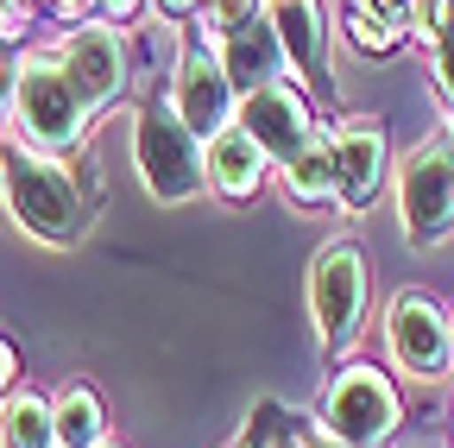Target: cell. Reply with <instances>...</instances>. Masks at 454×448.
Instances as JSON below:
<instances>
[{"mask_svg":"<svg viewBox=\"0 0 454 448\" xmlns=\"http://www.w3.org/2000/svg\"><path fill=\"white\" fill-rule=\"evenodd\" d=\"M411 38L448 44L454 38V0H417V7H411Z\"/></svg>","mask_w":454,"mask_h":448,"instance_id":"d6986e66","label":"cell"},{"mask_svg":"<svg viewBox=\"0 0 454 448\" xmlns=\"http://www.w3.org/2000/svg\"><path fill=\"white\" fill-rule=\"evenodd\" d=\"M0 448H57V429H51V405L20 391V398L0 405Z\"/></svg>","mask_w":454,"mask_h":448,"instance_id":"e0dca14e","label":"cell"},{"mask_svg":"<svg viewBox=\"0 0 454 448\" xmlns=\"http://www.w3.org/2000/svg\"><path fill=\"white\" fill-rule=\"evenodd\" d=\"M265 448H309V442H303L297 429H278V442H265Z\"/></svg>","mask_w":454,"mask_h":448,"instance_id":"4316f807","label":"cell"},{"mask_svg":"<svg viewBox=\"0 0 454 448\" xmlns=\"http://www.w3.org/2000/svg\"><path fill=\"white\" fill-rule=\"evenodd\" d=\"M259 13L278 32L291 76L297 83H322V13H316V0H259Z\"/></svg>","mask_w":454,"mask_h":448,"instance_id":"5bb4252c","label":"cell"},{"mask_svg":"<svg viewBox=\"0 0 454 448\" xmlns=\"http://www.w3.org/2000/svg\"><path fill=\"white\" fill-rule=\"evenodd\" d=\"M0 190H7L20 228L51 240V247H70L89 234V196L76 190V177L64 171L57 158H44L38 145H13L7 158H0Z\"/></svg>","mask_w":454,"mask_h":448,"instance_id":"6da1fadb","label":"cell"},{"mask_svg":"<svg viewBox=\"0 0 454 448\" xmlns=\"http://www.w3.org/2000/svg\"><path fill=\"white\" fill-rule=\"evenodd\" d=\"M328 139H334V202L366 215L385 190V127H379V114H348Z\"/></svg>","mask_w":454,"mask_h":448,"instance_id":"9c48e42d","label":"cell"},{"mask_svg":"<svg viewBox=\"0 0 454 448\" xmlns=\"http://www.w3.org/2000/svg\"><path fill=\"white\" fill-rule=\"evenodd\" d=\"M448 328H454V316H448Z\"/></svg>","mask_w":454,"mask_h":448,"instance_id":"1f68e13d","label":"cell"},{"mask_svg":"<svg viewBox=\"0 0 454 448\" xmlns=\"http://www.w3.org/2000/svg\"><path fill=\"white\" fill-rule=\"evenodd\" d=\"M101 7H107V20H133L139 0H101Z\"/></svg>","mask_w":454,"mask_h":448,"instance_id":"d4e9b609","label":"cell"},{"mask_svg":"<svg viewBox=\"0 0 454 448\" xmlns=\"http://www.w3.org/2000/svg\"><path fill=\"white\" fill-rule=\"evenodd\" d=\"M215 64L227 70L234 95L265 89V83H278V70H291V64H284V44H278V32L265 26V13H247V20H234V26H227V38H221V51H215Z\"/></svg>","mask_w":454,"mask_h":448,"instance_id":"7c38bea8","label":"cell"},{"mask_svg":"<svg viewBox=\"0 0 454 448\" xmlns=\"http://www.w3.org/2000/svg\"><path fill=\"white\" fill-rule=\"evenodd\" d=\"M397 423H404V398L379 366H348L322 391V436L340 448H385Z\"/></svg>","mask_w":454,"mask_h":448,"instance_id":"7a4b0ae2","label":"cell"},{"mask_svg":"<svg viewBox=\"0 0 454 448\" xmlns=\"http://www.w3.org/2000/svg\"><path fill=\"white\" fill-rule=\"evenodd\" d=\"M340 26H348V44L360 51V58H391V51H397V44L411 38L404 26H385V20H366V13H354V7H348V20H340Z\"/></svg>","mask_w":454,"mask_h":448,"instance_id":"ac0fdd59","label":"cell"},{"mask_svg":"<svg viewBox=\"0 0 454 448\" xmlns=\"http://www.w3.org/2000/svg\"><path fill=\"white\" fill-rule=\"evenodd\" d=\"M95 448H114V442H95Z\"/></svg>","mask_w":454,"mask_h":448,"instance_id":"f546056e","label":"cell"},{"mask_svg":"<svg viewBox=\"0 0 454 448\" xmlns=\"http://www.w3.org/2000/svg\"><path fill=\"white\" fill-rule=\"evenodd\" d=\"M397 215H404L411 247H442L454 234V145H448V133L411 145V158L397 164Z\"/></svg>","mask_w":454,"mask_h":448,"instance_id":"3957f363","label":"cell"},{"mask_svg":"<svg viewBox=\"0 0 454 448\" xmlns=\"http://www.w3.org/2000/svg\"><path fill=\"white\" fill-rule=\"evenodd\" d=\"M435 89H442V101L454 107V38L435 44Z\"/></svg>","mask_w":454,"mask_h":448,"instance_id":"44dd1931","label":"cell"},{"mask_svg":"<svg viewBox=\"0 0 454 448\" xmlns=\"http://www.w3.org/2000/svg\"><path fill=\"white\" fill-rule=\"evenodd\" d=\"M309 310H316V328H322V348L340 354L360 334V316H366V259L354 240H334L316 253L309 265Z\"/></svg>","mask_w":454,"mask_h":448,"instance_id":"52a82bcc","label":"cell"},{"mask_svg":"<svg viewBox=\"0 0 454 448\" xmlns=\"http://www.w3.org/2000/svg\"><path fill=\"white\" fill-rule=\"evenodd\" d=\"M133 152H139V177L158 202H190L208 177H202V139L177 121V107H145L133 127Z\"/></svg>","mask_w":454,"mask_h":448,"instance_id":"5b68a950","label":"cell"},{"mask_svg":"<svg viewBox=\"0 0 454 448\" xmlns=\"http://www.w3.org/2000/svg\"><path fill=\"white\" fill-rule=\"evenodd\" d=\"M51 429H57V448H95V442H107L101 398L89 385H64V391H57V405H51Z\"/></svg>","mask_w":454,"mask_h":448,"instance_id":"2e32d148","label":"cell"},{"mask_svg":"<svg viewBox=\"0 0 454 448\" xmlns=\"http://www.w3.org/2000/svg\"><path fill=\"white\" fill-rule=\"evenodd\" d=\"M152 7H158V13H164V20H170V26H177V20H184V13H190V0H152Z\"/></svg>","mask_w":454,"mask_h":448,"instance_id":"cb8c5ba5","label":"cell"},{"mask_svg":"<svg viewBox=\"0 0 454 448\" xmlns=\"http://www.w3.org/2000/svg\"><path fill=\"white\" fill-rule=\"evenodd\" d=\"M385 342H391V366L423 379V385L454 373V328H448V316H442V303L429 291H397L391 297Z\"/></svg>","mask_w":454,"mask_h":448,"instance_id":"8992f818","label":"cell"},{"mask_svg":"<svg viewBox=\"0 0 454 448\" xmlns=\"http://www.w3.org/2000/svg\"><path fill=\"white\" fill-rule=\"evenodd\" d=\"M0 38H20V13L13 7H0Z\"/></svg>","mask_w":454,"mask_h":448,"instance_id":"484cf974","label":"cell"},{"mask_svg":"<svg viewBox=\"0 0 454 448\" xmlns=\"http://www.w3.org/2000/svg\"><path fill=\"white\" fill-rule=\"evenodd\" d=\"M170 107H177V121L196 133V139H215L234 127V83H227V70L215 58H202V51H190V58L177 64V89H170Z\"/></svg>","mask_w":454,"mask_h":448,"instance_id":"8fae6325","label":"cell"},{"mask_svg":"<svg viewBox=\"0 0 454 448\" xmlns=\"http://www.w3.org/2000/svg\"><path fill=\"white\" fill-rule=\"evenodd\" d=\"M44 7H51L57 20H82V13L95 7V0H44Z\"/></svg>","mask_w":454,"mask_h":448,"instance_id":"7402d4cb","label":"cell"},{"mask_svg":"<svg viewBox=\"0 0 454 448\" xmlns=\"http://www.w3.org/2000/svg\"><path fill=\"white\" fill-rule=\"evenodd\" d=\"M448 145H454V121H448Z\"/></svg>","mask_w":454,"mask_h":448,"instance_id":"f1b7e54d","label":"cell"},{"mask_svg":"<svg viewBox=\"0 0 454 448\" xmlns=\"http://www.w3.org/2000/svg\"><path fill=\"white\" fill-rule=\"evenodd\" d=\"M13 373H20V354H13L7 342H0V391H7V385H13Z\"/></svg>","mask_w":454,"mask_h":448,"instance_id":"603a6c76","label":"cell"},{"mask_svg":"<svg viewBox=\"0 0 454 448\" xmlns=\"http://www.w3.org/2000/svg\"><path fill=\"white\" fill-rule=\"evenodd\" d=\"M309 448H340V442H328V436H316V442H309Z\"/></svg>","mask_w":454,"mask_h":448,"instance_id":"83f0119b","label":"cell"},{"mask_svg":"<svg viewBox=\"0 0 454 448\" xmlns=\"http://www.w3.org/2000/svg\"><path fill=\"white\" fill-rule=\"evenodd\" d=\"M284 190H291V202H303V208L334 202V139L328 133L309 139L291 164H284Z\"/></svg>","mask_w":454,"mask_h":448,"instance_id":"9a60e30c","label":"cell"},{"mask_svg":"<svg viewBox=\"0 0 454 448\" xmlns=\"http://www.w3.org/2000/svg\"><path fill=\"white\" fill-rule=\"evenodd\" d=\"M354 13H366V20H385V26H404L411 32V7L417 0H348Z\"/></svg>","mask_w":454,"mask_h":448,"instance_id":"ffe728a7","label":"cell"},{"mask_svg":"<svg viewBox=\"0 0 454 448\" xmlns=\"http://www.w3.org/2000/svg\"><path fill=\"white\" fill-rule=\"evenodd\" d=\"M57 64H64L70 89L95 114V107H107L114 95H121V83H127V38L114 26H76L64 38V51H57Z\"/></svg>","mask_w":454,"mask_h":448,"instance_id":"30bf717a","label":"cell"},{"mask_svg":"<svg viewBox=\"0 0 454 448\" xmlns=\"http://www.w3.org/2000/svg\"><path fill=\"white\" fill-rule=\"evenodd\" d=\"M13 114H20V133H26V145H82V133H89V107H82V95L70 89V76H64V64L57 58H32V64H20V76H13Z\"/></svg>","mask_w":454,"mask_h":448,"instance_id":"277c9868","label":"cell"},{"mask_svg":"<svg viewBox=\"0 0 454 448\" xmlns=\"http://www.w3.org/2000/svg\"><path fill=\"white\" fill-rule=\"evenodd\" d=\"M202 177H208L215 196L247 202V196H259V184H265V152H259L240 127H227V133L202 139Z\"/></svg>","mask_w":454,"mask_h":448,"instance_id":"4fadbf2b","label":"cell"},{"mask_svg":"<svg viewBox=\"0 0 454 448\" xmlns=\"http://www.w3.org/2000/svg\"><path fill=\"white\" fill-rule=\"evenodd\" d=\"M234 448H253V442H234Z\"/></svg>","mask_w":454,"mask_h":448,"instance_id":"4dcf8cb0","label":"cell"},{"mask_svg":"<svg viewBox=\"0 0 454 448\" xmlns=\"http://www.w3.org/2000/svg\"><path fill=\"white\" fill-rule=\"evenodd\" d=\"M234 121H240V133H247L265 158H278V164H291L309 139H322V133H316V114H309V101H303V89H291V83L247 89L240 107H234Z\"/></svg>","mask_w":454,"mask_h":448,"instance_id":"ba28073f","label":"cell"}]
</instances>
